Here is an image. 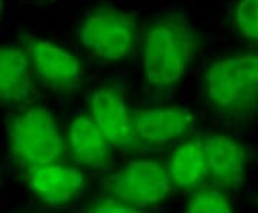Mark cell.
Here are the masks:
<instances>
[{
  "label": "cell",
  "mask_w": 258,
  "mask_h": 213,
  "mask_svg": "<svg viewBox=\"0 0 258 213\" xmlns=\"http://www.w3.org/2000/svg\"><path fill=\"white\" fill-rule=\"evenodd\" d=\"M207 42L191 16L178 8L162 10L142 25L137 55L148 102H166L174 96Z\"/></svg>",
  "instance_id": "cell-1"
},
{
  "label": "cell",
  "mask_w": 258,
  "mask_h": 213,
  "mask_svg": "<svg viewBox=\"0 0 258 213\" xmlns=\"http://www.w3.org/2000/svg\"><path fill=\"white\" fill-rule=\"evenodd\" d=\"M200 92L205 109L217 121L238 129L258 121V49L214 56L203 67Z\"/></svg>",
  "instance_id": "cell-2"
},
{
  "label": "cell",
  "mask_w": 258,
  "mask_h": 213,
  "mask_svg": "<svg viewBox=\"0 0 258 213\" xmlns=\"http://www.w3.org/2000/svg\"><path fill=\"white\" fill-rule=\"evenodd\" d=\"M8 162L15 176L68 160L64 130L42 100L6 112L3 119Z\"/></svg>",
  "instance_id": "cell-3"
},
{
  "label": "cell",
  "mask_w": 258,
  "mask_h": 213,
  "mask_svg": "<svg viewBox=\"0 0 258 213\" xmlns=\"http://www.w3.org/2000/svg\"><path fill=\"white\" fill-rule=\"evenodd\" d=\"M142 23L138 10L99 0L79 19L75 37L99 65H119L138 53Z\"/></svg>",
  "instance_id": "cell-4"
},
{
  "label": "cell",
  "mask_w": 258,
  "mask_h": 213,
  "mask_svg": "<svg viewBox=\"0 0 258 213\" xmlns=\"http://www.w3.org/2000/svg\"><path fill=\"white\" fill-rule=\"evenodd\" d=\"M29 56L36 80L60 99H71L83 89L88 79L85 62L74 50L53 39L29 29H20L16 37Z\"/></svg>",
  "instance_id": "cell-5"
},
{
  "label": "cell",
  "mask_w": 258,
  "mask_h": 213,
  "mask_svg": "<svg viewBox=\"0 0 258 213\" xmlns=\"http://www.w3.org/2000/svg\"><path fill=\"white\" fill-rule=\"evenodd\" d=\"M98 189L151 212L175 193L165 160L149 156V153L135 155L113 167L98 179Z\"/></svg>",
  "instance_id": "cell-6"
},
{
  "label": "cell",
  "mask_w": 258,
  "mask_h": 213,
  "mask_svg": "<svg viewBox=\"0 0 258 213\" xmlns=\"http://www.w3.org/2000/svg\"><path fill=\"white\" fill-rule=\"evenodd\" d=\"M129 104L128 86L122 79H105L86 96V109L115 150L129 156L144 155L139 146Z\"/></svg>",
  "instance_id": "cell-7"
},
{
  "label": "cell",
  "mask_w": 258,
  "mask_h": 213,
  "mask_svg": "<svg viewBox=\"0 0 258 213\" xmlns=\"http://www.w3.org/2000/svg\"><path fill=\"white\" fill-rule=\"evenodd\" d=\"M132 125L144 153L172 149L197 132L195 112L176 103L148 102L132 108Z\"/></svg>",
  "instance_id": "cell-8"
},
{
  "label": "cell",
  "mask_w": 258,
  "mask_h": 213,
  "mask_svg": "<svg viewBox=\"0 0 258 213\" xmlns=\"http://www.w3.org/2000/svg\"><path fill=\"white\" fill-rule=\"evenodd\" d=\"M33 202L64 212L86 197L92 176L69 160L35 167L16 176Z\"/></svg>",
  "instance_id": "cell-9"
},
{
  "label": "cell",
  "mask_w": 258,
  "mask_h": 213,
  "mask_svg": "<svg viewBox=\"0 0 258 213\" xmlns=\"http://www.w3.org/2000/svg\"><path fill=\"white\" fill-rule=\"evenodd\" d=\"M204 150L208 167V182L231 195L247 183L249 166L257 158L251 145L225 130L203 132Z\"/></svg>",
  "instance_id": "cell-10"
},
{
  "label": "cell",
  "mask_w": 258,
  "mask_h": 213,
  "mask_svg": "<svg viewBox=\"0 0 258 213\" xmlns=\"http://www.w3.org/2000/svg\"><path fill=\"white\" fill-rule=\"evenodd\" d=\"M63 130L69 162L98 179L116 166V150L88 112L75 113Z\"/></svg>",
  "instance_id": "cell-11"
},
{
  "label": "cell",
  "mask_w": 258,
  "mask_h": 213,
  "mask_svg": "<svg viewBox=\"0 0 258 213\" xmlns=\"http://www.w3.org/2000/svg\"><path fill=\"white\" fill-rule=\"evenodd\" d=\"M42 87L23 46L16 42L0 43V108L6 112L39 102Z\"/></svg>",
  "instance_id": "cell-12"
},
{
  "label": "cell",
  "mask_w": 258,
  "mask_h": 213,
  "mask_svg": "<svg viewBox=\"0 0 258 213\" xmlns=\"http://www.w3.org/2000/svg\"><path fill=\"white\" fill-rule=\"evenodd\" d=\"M165 165L175 192L188 195L200 186L208 183L203 132L197 130L191 136L169 149Z\"/></svg>",
  "instance_id": "cell-13"
},
{
  "label": "cell",
  "mask_w": 258,
  "mask_h": 213,
  "mask_svg": "<svg viewBox=\"0 0 258 213\" xmlns=\"http://www.w3.org/2000/svg\"><path fill=\"white\" fill-rule=\"evenodd\" d=\"M224 23L245 46L258 49V0H231Z\"/></svg>",
  "instance_id": "cell-14"
},
{
  "label": "cell",
  "mask_w": 258,
  "mask_h": 213,
  "mask_svg": "<svg viewBox=\"0 0 258 213\" xmlns=\"http://www.w3.org/2000/svg\"><path fill=\"white\" fill-rule=\"evenodd\" d=\"M185 196L182 213H237L230 192L210 182Z\"/></svg>",
  "instance_id": "cell-15"
},
{
  "label": "cell",
  "mask_w": 258,
  "mask_h": 213,
  "mask_svg": "<svg viewBox=\"0 0 258 213\" xmlns=\"http://www.w3.org/2000/svg\"><path fill=\"white\" fill-rule=\"evenodd\" d=\"M74 213H151V210L128 203L98 189V193L83 197L74 207Z\"/></svg>",
  "instance_id": "cell-16"
},
{
  "label": "cell",
  "mask_w": 258,
  "mask_h": 213,
  "mask_svg": "<svg viewBox=\"0 0 258 213\" xmlns=\"http://www.w3.org/2000/svg\"><path fill=\"white\" fill-rule=\"evenodd\" d=\"M9 213H63L60 210H55V209H50L46 206H42V204L36 203V202H32V204L28 206H23V207H18L15 210H12Z\"/></svg>",
  "instance_id": "cell-17"
},
{
  "label": "cell",
  "mask_w": 258,
  "mask_h": 213,
  "mask_svg": "<svg viewBox=\"0 0 258 213\" xmlns=\"http://www.w3.org/2000/svg\"><path fill=\"white\" fill-rule=\"evenodd\" d=\"M59 0H30V5L36 6V8H49L56 5Z\"/></svg>",
  "instance_id": "cell-18"
},
{
  "label": "cell",
  "mask_w": 258,
  "mask_h": 213,
  "mask_svg": "<svg viewBox=\"0 0 258 213\" xmlns=\"http://www.w3.org/2000/svg\"><path fill=\"white\" fill-rule=\"evenodd\" d=\"M247 200H248V203L254 207V209H257L258 210V190L255 192H249L248 196H247Z\"/></svg>",
  "instance_id": "cell-19"
},
{
  "label": "cell",
  "mask_w": 258,
  "mask_h": 213,
  "mask_svg": "<svg viewBox=\"0 0 258 213\" xmlns=\"http://www.w3.org/2000/svg\"><path fill=\"white\" fill-rule=\"evenodd\" d=\"M5 8H6V0H0V20L3 19V15H5Z\"/></svg>",
  "instance_id": "cell-20"
},
{
  "label": "cell",
  "mask_w": 258,
  "mask_h": 213,
  "mask_svg": "<svg viewBox=\"0 0 258 213\" xmlns=\"http://www.w3.org/2000/svg\"><path fill=\"white\" fill-rule=\"evenodd\" d=\"M2 185H3V170H2V165H0V189H2Z\"/></svg>",
  "instance_id": "cell-21"
}]
</instances>
